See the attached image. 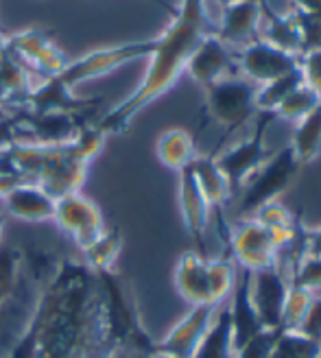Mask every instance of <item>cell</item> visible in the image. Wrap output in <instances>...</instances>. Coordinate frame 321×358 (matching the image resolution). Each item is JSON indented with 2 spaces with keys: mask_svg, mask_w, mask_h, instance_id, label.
<instances>
[{
  "mask_svg": "<svg viewBox=\"0 0 321 358\" xmlns=\"http://www.w3.org/2000/svg\"><path fill=\"white\" fill-rule=\"evenodd\" d=\"M9 358H112L101 280L81 258L42 262L38 301Z\"/></svg>",
  "mask_w": 321,
  "mask_h": 358,
  "instance_id": "1",
  "label": "cell"
},
{
  "mask_svg": "<svg viewBox=\"0 0 321 358\" xmlns=\"http://www.w3.org/2000/svg\"><path fill=\"white\" fill-rule=\"evenodd\" d=\"M210 35H217V24L208 15L206 0H180V7L171 9V24L155 38L145 79L127 99L99 118L97 127L105 136L127 131L145 107L164 96L180 81L192 52Z\"/></svg>",
  "mask_w": 321,
  "mask_h": 358,
  "instance_id": "2",
  "label": "cell"
},
{
  "mask_svg": "<svg viewBox=\"0 0 321 358\" xmlns=\"http://www.w3.org/2000/svg\"><path fill=\"white\" fill-rule=\"evenodd\" d=\"M107 136L87 120L79 136L66 145H33L15 142L0 149V173L20 175L24 182L38 184L52 199L79 192L87 166L103 149Z\"/></svg>",
  "mask_w": 321,
  "mask_h": 358,
  "instance_id": "3",
  "label": "cell"
},
{
  "mask_svg": "<svg viewBox=\"0 0 321 358\" xmlns=\"http://www.w3.org/2000/svg\"><path fill=\"white\" fill-rule=\"evenodd\" d=\"M103 289V317L112 358H149L157 352V341L147 332L129 282L114 268L97 271Z\"/></svg>",
  "mask_w": 321,
  "mask_h": 358,
  "instance_id": "4",
  "label": "cell"
},
{
  "mask_svg": "<svg viewBox=\"0 0 321 358\" xmlns=\"http://www.w3.org/2000/svg\"><path fill=\"white\" fill-rule=\"evenodd\" d=\"M204 92H206L208 116L223 127V138L217 145L219 149L231 134L238 131L249 120L256 118L258 85L245 79L243 75H229V77L219 79L217 83L204 87ZM212 153H217V151H212Z\"/></svg>",
  "mask_w": 321,
  "mask_h": 358,
  "instance_id": "5",
  "label": "cell"
},
{
  "mask_svg": "<svg viewBox=\"0 0 321 358\" xmlns=\"http://www.w3.org/2000/svg\"><path fill=\"white\" fill-rule=\"evenodd\" d=\"M299 171L301 164L291 145L282 147L276 155L266 157L258 166V171L245 182V190L238 203V217L249 219L262 206L269 201H278L295 184Z\"/></svg>",
  "mask_w": 321,
  "mask_h": 358,
  "instance_id": "6",
  "label": "cell"
},
{
  "mask_svg": "<svg viewBox=\"0 0 321 358\" xmlns=\"http://www.w3.org/2000/svg\"><path fill=\"white\" fill-rule=\"evenodd\" d=\"M155 48V38L153 40H140V42H124L116 46H107L87 52L83 57L70 59L68 66L62 70L59 75H55L66 87L75 90L79 83L90 81L103 75L114 73L116 68L142 59V57H151V52Z\"/></svg>",
  "mask_w": 321,
  "mask_h": 358,
  "instance_id": "7",
  "label": "cell"
},
{
  "mask_svg": "<svg viewBox=\"0 0 321 358\" xmlns=\"http://www.w3.org/2000/svg\"><path fill=\"white\" fill-rule=\"evenodd\" d=\"M3 46L35 79L40 77V81L59 75L70 62L64 55V50L52 42L50 33L44 29H24V31L5 35Z\"/></svg>",
  "mask_w": 321,
  "mask_h": 358,
  "instance_id": "8",
  "label": "cell"
},
{
  "mask_svg": "<svg viewBox=\"0 0 321 358\" xmlns=\"http://www.w3.org/2000/svg\"><path fill=\"white\" fill-rule=\"evenodd\" d=\"M276 120H278V116L273 112H258L254 118V131L252 134L231 149H227L223 153H214V159H217L219 169L223 171L229 186L234 190L238 186H243L266 159L264 138H266V131H269V127Z\"/></svg>",
  "mask_w": 321,
  "mask_h": 358,
  "instance_id": "9",
  "label": "cell"
},
{
  "mask_svg": "<svg viewBox=\"0 0 321 358\" xmlns=\"http://www.w3.org/2000/svg\"><path fill=\"white\" fill-rule=\"evenodd\" d=\"M225 249L241 268H247L252 273L276 266L280 258V247L273 234L254 217L243 219L236 229L229 231Z\"/></svg>",
  "mask_w": 321,
  "mask_h": 358,
  "instance_id": "10",
  "label": "cell"
},
{
  "mask_svg": "<svg viewBox=\"0 0 321 358\" xmlns=\"http://www.w3.org/2000/svg\"><path fill=\"white\" fill-rule=\"evenodd\" d=\"M52 221L57 223L62 231H66V234L73 238V243L79 247V252H83L87 245H92L105 231L101 208L92 199L83 196L81 192L59 196L55 201Z\"/></svg>",
  "mask_w": 321,
  "mask_h": 358,
  "instance_id": "11",
  "label": "cell"
},
{
  "mask_svg": "<svg viewBox=\"0 0 321 358\" xmlns=\"http://www.w3.org/2000/svg\"><path fill=\"white\" fill-rule=\"evenodd\" d=\"M236 59L238 73L256 85H264L299 68V55L282 50L262 38H256L254 42L238 48Z\"/></svg>",
  "mask_w": 321,
  "mask_h": 358,
  "instance_id": "12",
  "label": "cell"
},
{
  "mask_svg": "<svg viewBox=\"0 0 321 358\" xmlns=\"http://www.w3.org/2000/svg\"><path fill=\"white\" fill-rule=\"evenodd\" d=\"M17 129L31 134L33 145H66L73 142L81 127L87 122V116L66 114V112H31L20 107L11 114Z\"/></svg>",
  "mask_w": 321,
  "mask_h": 358,
  "instance_id": "13",
  "label": "cell"
},
{
  "mask_svg": "<svg viewBox=\"0 0 321 358\" xmlns=\"http://www.w3.org/2000/svg\"><path fill=\"white\" fill-rule=\"evenodd\" d=\"M289 275L280 264L252 273V301L262 328L282 330V313L289 295Z\"/></svg>",
  "mask_w": 321,
  "mask_h": 358,
  "instance_id": "14",
  "label": "cell"
},
{
  "mask_svg": "<svg viewBox=\"0 0 321 358\" xmlns=\"http://www.w3.org/2000/svg\"><path fill=\"white\" fill-rule=\"evenodd\" d=\"M186 73L201 87H208L229 75H241L236 50L221 42L217 35H210L192 52V57L186 64Z\"/></svg>",
  "mask_w": 321,
  "mask_h": 358,
  "instance_id": "15",
  "label": "cell"
},
{
  "mask_svg": "<svg viewBox=\"0 0 321 358\" xmlns=\"http://www.w3.org/2000/svg\"><path fill=\"white\" fill-rule=\"evenodd\" d=\"M180 182H177V199H180V212L184 219V227L194 241V252L208 258V247H206V227L210 219V206L206 196L194 179L192 166L182 169Z\"/></svg>",
  "mask_w": 321,
  "mask_h": 358,
  "instance_id": "16",
  "label": "cell"
},
{
  "mask_svg": "<svg viewBox=\"0 0 321 358\" xmlns=\"http://www.w3.org/2000/svg\"><path fill=\"white\" fill-rule=\"evenodd\" d=\"M101 99H79L70 87H66L57 77H48L40 81L31 92L27 94L22 107L31 112H66V114H79L90 116Z\"/></svg>",
  "mask_w": 321,
  "mask_h": 358,
  "instance_id": "17",
  "label": "cell"
},
{
  "mask_svg": "<svg viewBox=\"0 0 321 358\" xmlns=\"http://www.w3.org/2000/svg\"><path fill=\"white\" fill-rule=\"evenodd\" d=\"M219 306H192L188 315H184L177 324L169 330V334L157 341V352H166L180 358H190L194 350L199 348L201 338L206 336L214 315Z\"/></svg>",
  "mask_w": 321,
  "mask_h": 358,
  "instance_id": "18",
  "label": "cell"
},
{
  "mask_svg": "<svg viewBox=\"0 0 321 358\" xmlns=\"http://www.w3.org/2000/svg\"><path fill=\"white\" fill-rule=\"evenodd\" d=\"M231 299L227 303L229 324H231V341H234V352L243 348L249 338L256 336L262 328L258 313L252 301V271L238 266L234 289H231Z\"/></svg>",
  "mask_w": 321,
  "mask_h": 358,
  "instance_id": "19",
  "label": "cell"
},
{
  "mask_svg": "<svg viewBox=\"0 0 321 358\" xmlns=\"http://www.w3.org/2000/svg\"><path fill=\"white\" fill-rule=\"evenodd\" d=\"M262 0H241V3L223 7L221 20L217 24V38L234 50L247 46L260 38Z\"/></svg>",
  "mask_w": 321,
  "mask_h": 358,
  "instance_id": "20",
  "label": "cell"
},
{
  "mask_svg": "<svg viewBox=\"0 0 321 358\" xmlns=\"http://www.w3.org/2000/svg\"><path fill=\"white\" fill-rule=\"evenodd\" d=\"M175 289L180 293L184 301H188L190 306H217L212 299L210 291V275H208V258L192 252H186L180 256L175 264V273H173Z\"/></svg>",
  "mask_w": 321,
  "mask_h": 358,
  "instance_id": "21",
  "label": "cell"
},
{
  "mask_svg": "<svg viewBox=\"0 0 321 358\" xmlns=\"http://www.w3.org/2000/svg\"><path fill=\"white\" fill-rule=\"evenodd\" d=\"M55 201L52 196L40 188L38 184L24 182L17 188H13L5 199V212L11 214L13 219H20L27 223H46L52 221L55 214Z\"/></svg>",
  "mask_w": 321,
  "mask_h": 358,
  "instance_id": "22",
  "label": "cell"
},
{
  "mask_svg": "<svg viewBox=\"0 0 321 358\" xmlns=\"http://www.w3.org/2000/svg\"><path fill=\"white\" fill-rule=\"evenodd\" d=\"M38 85L35 77L29 70L15 62L11 52L0 46V116L7 105H20L24 103L27 94Z\"/></svg>",
  "mask_w": 321,
  "mask_h": 358,
  "instance_id": "23",
  "label": "cell"
},
{
  "mask_svg": "<svg viewBox=\"0 0 321 358\" xmlns=\"http://www.w3.org/2000/svg\"><path fill=\"white\" fill-rule=\"evenodd\" d=\"M192 166V173H194V179H197V184L206 196V201L210 206V210L214 212H221L229 199L231 194H234V188L229 186L227 177L223 175V171L219 169L217 159H214L212 153L208 155H197L194 157V162L190 164Z\"/></svg>",
  "mask_w": 321,
  "mask_h": 358,
  "instance_id": "24",
  "label": "cell"
},
{
  "mask_svg": "<svg viewBox=\"0 0 321 358\" xmlns=\"http://www.w3.org/2000/svg\"><path fill=\"white\" fill-rule=\"evenodd\" d=\"M262 17H264V31L260 38L282 50L301 55V35L295 11L291 13H278L271 9V5L262 0Z\"/></svg>",
  "mask_w": 321,
  "mask_h": 358,
  "instance_id": "25",
  "label": "cell"
},
{
  "mask_svg": "<svg viewBox=\"0 0 321 358\" xmlns=\"http://www.w3.org/2000/svg\"><path fill=\"white\" fill-rule=\"evenodd\" d=\"M155 155L159 159V164L177 171L190 166L197 157V147H194V138L186 129H166L164 134H159L155 142Z\"/></svg>",
  "mask_w": 321,
  "mask_h": 358,
  "instance_id": "26",
  "label": "cell"
},
{
  "mask_svg": "<svg viewBox=\"0 0 321 358\" xmlns=\"http://www.w3.org/2000/svg\"><path fill=\"white\" fill-rule=\"evenodd\" d=\"M190 358H236L227 306L219 315H214L206 336Z\"/></svg>",
  "mask_w": 321,
  "mask_h": 358,
  "instance_id": "27",
  "label": "cell"
},
{
  "mask_svg": "<svg viewBox=\"0 0 321 358\" xmlns=\"http://www.w3.org/2000/svg\"><path fill=\"white\" fill-rule=\"evenodd\" d=\"M289 145L293 147L301 166L315 162L321 155V103L308 116L295 122V134Z\"/></svg>",
  "mask_w": 321,
  "mask_h": 358,
  "instance_id": "28",
  "label": "cell"
},
{
  "mask_svg": "<svg viewBox=\"0 0 321 358\" xmlns=\"http://www.w3.org/2000/svg\"><path fill=\"white\" fill-rule=\"evenodd\" d=\"M122 245H124V238H122L120 227L118 225L110 229L105 227L103 234L81 252V260L90 266L92 271H110V268H114L122 252Z\"/></svg>",
  "mask_w": 321,
  "mask_h": 358,
  "instance_id": "29",
  "label": "cell"
},
{
  "mask_svg": "<svg viewBox=\"0 0 321 358\" xmlns=\"http://www.w3.org/2000/svg\"><path fill=\"white\" fill-rule=\"evenodd\" d=\"M236 273H238V264L234 262V258H231L227 249L219 258H208L210 291H212V299L217 306L225 297H229L231 289H234V282H236Z\"/></svg>",
  "mask_w": 321,
  "mask_h": 358,
  "instance_id": "30",
  "label": "cell"
},
{
  "mask_svg": "<svg viewBox=\"0 0 321 358\" xmlns=\"http://www.w3.org/2000/svg\"><path fill=\"white\" fill-rule=\"evenodd\" d=\"M301 83H304V77H301V70L297 68L289 75H282L269 83L258 85V94H256L258 112H276L278 105L287 99L293 90H297Z\"/></svg>",
  "mask_w": 321,
  "mask_h": 358,
  "instance_id": "31",
  "label": "cell"
},
{
  "mask_svg": "<svg viewBox=\"0 0 321 358\" xmlns=\"http://www.w3.org/2000/svg\"><path fill=\"white\" fill-rule=\"evenodd\" d=\"M271 358H321V343L299 330H282L276 338Z\"/></svg>",
  "mask_w": 321,
  "mask_h": 358,
  "instance_id": "32",
  "label": "cell"
},
{
  "mask_svg": "<svg viewBox=\"0 0 321 358\" xmlns=\"http://www.w3.org/2000/svg\"><path fill=\"white\" fill-rule=\"evenodd\" d=\"M22 264H24L22 249L0 245V310L7 306V301L13 297L17 289Z\"/></svg>",
  "mask_w": 321,
  "mask_h": 358,
  "instance_id": "33",
  "label": "cell"
},
{
  "mask_svg": "<svg viewBox=\"0 0 321 358\" xmlns=\"http://www.w3.org/2000/svg\"><path fill=\"white\" fill-rule=\"evenodd\" d=\"M319 103H321V94H317L315 90L308 87L306 83H301L297 90H293V92L278 105V110L273 114L282 120L299 122L304 116H308Z\"/></svg>",
  "mask_w": 321,
  "mask_h": 358,
  "instance_id": "34",
  "label": "cell"
},
{
  "mask_svg": "<svg viewBox=\"0 0 321 358\" xmlns=\"http://www.w3.org/2000/svg\"><path fill=\"white\" fill-rule=\"evenodd\" d=\"M313 295H315L313 291L301 289L297 284L289 286L287 303H284V313H282V330H299L301 321H304L308 313Z\"/></svg>",
  "mask_w": 321,
  "mask_h": 358,
  "instance_id": "35",
  "label": "cell"
},
{
  "mask_svg": "<svg viewBox=\"0 0 321 358\" xmlns=\"http://www.w3.org/2000/svg\"><path fill=\"white\" fill-rule=\"evenodd\" d=\"M295 17H297L299 35H301V55L308 50L321 48V13L295 11Z\"/></svg>",
  "mask_w": 321,
  "mask_h": 358,
  "instance_id": "36",
  "label": "cell"
},
{
  "mask_svg": "<svg viewBox=\"0 0 321 358\" xmlns=\"http://www.w3.org/2000/svg\"><path fill=\"white\" fill-rule=\"evenodd\" d=\"M282 330H269L264 328L256 336H252L249 341L236 350V358H271L276 338Z\"/></svg>",
  "mask_w": 321,
  "mask_h": 358,
  "instance_id": "37",
  "label": "cell"
},
{
  "mask_svg": "<svg viewBox=\"0 0 321 358\" xmlns=\"http://www.w3.org/2000/svg\"><path fill=\"white\" fill-rule=\"evenodd\" d=\"M289 282L313 293L321 291V258H301Z\"/></svg>",
  "mask_w": 321,
  "mask_h": 358,
  "instance_id": "38",
  "label": "cell"
},
{
  "mask_svg": "<svg viewBox=\"0 0 321 358\" xmlns=\"http://www.w3.org/2000/svg\"><path fill=\"white\" fill-rule=\"evenodd\" d=\"M299 70L301 77H304V83L313 87L317 94H321V48L299 55Z\"/></svg>",
  "mask_w": 321,
  "mask_h": 358,
  "instance_id": "39",
  "label": "cell"
},
{
  "mask_svg": "<svg viewBox=\"0 0 321 358\" xmlns=\"http://www.w3.org/2000/svg\"><path fill=\"white\" fill-rule=\"evenodd\" d=\"M299 332L321 343V295H317V293L313 295V301H311L304 321H301Z\"/></svg>",
  "mask_w": 321,
  "mask_h": 358,
  "instance_id": "40",
  "label": "cell"
},
{
  "mask_svg": "<svg viewBox=\"0 0 321 358\" xmlns=\"http://www.w3.org/2000/svg\"><path fill=\"white\" fill-rule=\"evenodd\" d=\"M301 243H304V258H321V225L317 227L304 225Z\"/></svg>",
  "mask_w": 321,
  "mask_h": 358,
  "instance_id": "41",
  "label": "cell"
},
{
  "mask_svg": "<svg viewBox=\"0 0 321 358\" xmlns=\"http://www.w3.org/2000/svg\"><path fill=\"white\" fill-rule=\"evenodd\" d=\"M15 142H20V129L13 116H0V149H7Z\"/></svg>",
  "mask_w": 321,
  "mask_h": 358,
  "instance_id": "42",
  "label": "cell"
},
{
  "mask_svg": "<svg viewBox=\"0 0 321 358\" xmlns=\"http://www.w3.org/2000/svg\"><path fill=\"white\" fill-rule=\"evenodd\" d=\"M20 184H24V179L20 175H13V173H0V201L5 199V196L17 188Z\"/></svg>",
  "mask_w": 321,
  "mask_h": 358,
  "instance_id": "43",
  "label": "cell"
},
{
  "mask_svg": "<svg viewBox=\"0 0 321 358\" xmlns=\"http://www.w3.org/2000/svg\"><path fill=\"white\" fill-rule=\"evenodd\" d=\"M295 11H308V13H321V0H293Z\"/></svg>",
  "mask_w": 321,
  "mask_h": 358,
  "instance_id": "44",
  "label": "cell"
},
{
  "mask_svg": "<svg viewBox=\"0 0 321 358\" xmlns=\"http://www.w3.org/2000/svg\"><path fill=\"white\" fill-rule=\"evenodd\" d=\"M149 358H180V356H173V354H166V352H155L153 356Z\"/></svg>",
  "mask_w": 321,
  "mask_h": 358,
  "instance_id": "45",
  "label": "cell"
},
{
  "mask_svg": "<svg viewBox=\"0 0 321 358\" xmlns=\"http://www.w3.org/2000/svg\"><path fill=\"white\" fill-rule=\"evenodd\" d=\"M3 231H5V214L0 212V241H3Z\"/></svg>",
  "mask_w": 321,
  "mask_h": 358,
  "instance_id": "46",
  "label": "cell"
},
{
  "mask_svg": "<svg viewBox=\"0 0 321 358\" xmlns=\"http://www.w3.org/2000/svg\"><path fill=\"white\" fill-rule=\"evenodd\" d=\"M221 7H227V5H234V3H241V0H217Z\"/></svg>",
  "mask_w": 321,
  "mask_h": 358,
  "instance_id": "47",
  "label": "cell"
},
{
  "mask_svg": "<svg viewBox=\"0 0 321 358\" xmlns=\"http://www.w3.org/2000/svg\"><path fill=\"white\" fill-rule=\"evenodd\" d=\"M5 358H9V356H5Z\"/></svg>",
  "mask_w": 321,
  "mask_h": 358,
  "instance_id": "48",
  "label": "cell"
}]
</instances>
